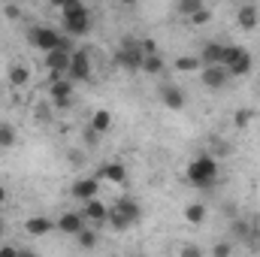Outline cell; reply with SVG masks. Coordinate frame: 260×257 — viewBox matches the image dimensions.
<instances>
[{
  "label": "cell",
  "instance_id": "f35d334b",
  "mask_svg": "<svg viewBox=\"0 0 260 257\" xmlns=\"http://www.w3.org/2000/svg\"><path fill=\"white\" fill-rule=\"evenodd\" d=\"M18 257H40L34 248H18Z\"/></svg>",
  "mask_w": 260,
  "mask_h": 257
},
{
  "label": "cell",
  "instance_id": "d590c367",
  "mask_svg": "<svg viewBox=\"0 0 260 257\" xmlns=\"http://www.w3.org/2000/svg\"><path fill=\"white\" fill-rule=\"evenodd\" d=\"M0 257H18V248L9 245V242H3V245H0Z\"/></svg>",
  "mask_w": 260,
  "mask_h": 257
},
{
  "label": "cell",
  "instance_id": "d4e9b609",
  "mask_svg": "<svg viewBox=\"0 0 260 257\" xmlns=\"http://www.w3.org/2000/svg\"><path fill=\"white\" fill-rule=\"evenodd\" d=\"M106 224H109L112 230H118V233H124V230H130V227H133L127 218H124V215H121V212L115 209V206L109 209V215H106Z\"/></svg>",
  "mask_w": 260,
  "mask_h": 257
},
{
  "label": "cell",
  "instance_id": "f1b7e54d",
  "mask_svg": "<svg viewBox=\"0 0 260 257\" xmlns=\"http://www.w3.org/2000/svg\"><path fill=\"white\" fill-rule=\"evenodd\" d=\"M179 15H185V18H191V15H197L200 9H203V0H179Z\"/></svg>",
  "mask_w": 260,
  "mask_h": 257
},
{
  "label": "cell",
  "instance_id": "4fadbf2b",
  "mask_svg": "<svg viewBox=\"0 0 260 257\" xmlns=\"http://www.w3.org/2000/svg\"><path fill=\"white\" fill-rule=\"evenodd\" d=\"M85 227H88V221L82 218V212H64V215L58 218V230L67 233V236H79Z\"/></svg>",
  "mask_w": 260,
  "mask_h": 257
},
{
  "label": "cell",
  "instance_id": "7402d4cb",
  "mask_svg": "<svg viewBox=\"0 0 260 257\" xmlns=\"http://www.w3.org/2000/svg\"><path fill=\"white\" fill-rule=\"evenodd\" d=\"M242 52H245V46H236V43H230V46H227V43H224V52H221V67H224V70H230V67L242 58Z\"/></svg>",
  "mask_w": 260,
  "mask_h": 257
},
{
  "label": "cell",
  "instance_id": "f546056e",
  "mask_svg": "<svg viewBox=\"0 0 260 257\" xmlns=\"http://www.w3.org/2000/svg\"><path fill=\"white\" fill-rule=\"evenodd\" d=\"M251 121H254V109H236L233 112V124L236 127H248Z\"/></svg>",
  "mask_w": 260,
  "mask_h": 257
},
{
  "label": "cell",
  "instance_id": "30bf717a",
  "mask_svg": "<svg viewBox=\"0 0 260 257\" xmlns=\"http://www.w3.org/2000/svg\"><path fill=\"white\" fill-rule=\"evenodd\" d=\"M70 58H73V55H64V52H58V49L46 55V67H49V79H52V82L67 79V73H70Z\"/></svg>",
  "mask_w": 260,
  "mask_h": 257
},
{
  "label": "cell",
  "instance_id": "83f0119b",
  "mask_svg": "<svg viewBox=\"0 0 260 257\" xmlns=\"http://www.w3.org/2000/svg\"><path fill=\"white\" fill-rule=\"evenodd\" d=\"M167 70V64H164V58L160 55H151V58H145L142 61V73H148V76H160Z\"/></svg>",
  "mask_w": 260,
  "mask_h": 257
},
{
  "label": "cell",
  "instance_id": "5b68a950",
  "mask_svg": "<svg viewBox=\"0 0 260 257\" xmlns=\"http://www.w3.org/2000/svg\"><path fill=\"white\" fill-rule=\"evenodd\" d=\"M58 37H61V30H55V27H49V24H34V27L27 30L30 46L40 49L43 55H49V52L58 49Z\"/></svg>",
  "mask_w": 260,
  "mask_h": 257
},
{
  "label": "cell",
  "instance_id": "277c9868",
  "mask_svg": "<svg viewBox=\"0 0 260 257\" xmlns=\"http://www.w3.org/2000/svg\"><path fill=\"white\" fill-rule=\"evenodd\" d=\"M67 79H70L73 85H76V82H91V79H94V64H91V52H88V49H76V52H73Z\"/></svg>",
  "mask_w": 260,
  "mask_h": 257
},
{
  "label": "cell",
  "instance_id": "836d02e7",
  "mask_svg": "<svg viewBox=\"0 0 260 257\" xmlns=\"http://www.w3.org/2000/svg\"><path fill=\"white\" fill-rule=\"evenodd\" d=\"M179 257H206V251H203L200 245H194V242H188V245H182Z\"/></svg>",
  "mask_w": 260,
  "mask_h": 257
},
{
  "label": "cell",
  "instance_id": "603a6c76",
  "mask_svg": "<svg viewBox=\"0 0 260 257\" xmlns=\"http://www.w3.org/2000/svg\"><path fill=\"white\" fill-rule=\"evenodd\" d=\"M251 67H254V58H251L248 52H242V58L230 67L227 73H230V79H242V76H248V73H251Z\"/></svg>",
  "mask_w": 260,
  "mask_h": 257
},
{
  "label": "cell",
  "instance_id": "ffe728a7",
  "mask_svg": "<svg viewBox=\"0 0 260 257\" xmlns=\"http://www.w3.org/2000/svg\"><path fill=\"white\" fill-rule=\"evenodd\" d=\"M206 218H209V209H206V203H188V206H185V221H188L191 227H200Z\"/></svg>",
  "mask_w": 260,
  "mask_h": 257
},
{
  "label": "cell",
  "instance_id": "ba28073f",
  "mask_svg": "<svg viewBox=\"0 0 260 257\" xmlns=\"http://www.w3.org/2000/svg\"><path fill=\"white\" fill-rule=\"evenodd\" d=\"M70 194L85 206V203L97 200V194H100V179H94V176H82V179H76V182H73Z\"/></svg>",
  "mask_w": 260,
  "mask_h": 257
},
{
  "label": "cell",
  "instance_id": "ab89813d",
  "mask_svg": "<svg viewBox=\"0 0 260 257\" xmlns=\"http://www.w3.org/2000/svg\"><path fill=\"white\" fill-rule=\"evenodd\" d=\"M6 200H9V191H6V188H3V185H0V206H3V203H6Z\"/></svg>",
  "mask_w": 260,
  "mask_h": 257
},
{
  "label": "cell",
  "instance_id": "2e32d148",
  "mask_svg": "<svg viewBox=\"0 0 260 257\" xmlns=\"http://www.w3.org/2000/svg\"><path fill=\"white\" fill-rule=\"evenodd\" d=\"M106 215H109V209H106V203H100V200H91V203L82 206V218H85V221L106 224Z\"/></svg>",
  "mask_w": 260,
  "mask_h": 257
},
{
  "label": "cell",
  "instance_id": "8992f818",
  "mask_svg": "<svg viewBox=\"0 0 260 257\" xmlns=\"http://www.w3.org/2000/svg\"><path fill=\"white\" fill-rule=\"evenodd\" d=\"M61 24H64V30H61V34L73 37V40H76V37H88V34H91V27H94V24H91V9L85 6L82 12L64 15V21H61Z\"/></svg>",
  "mask_w": 260,
  "mask_h": 257
},
{
  "label": "cell",
  "instance_id": "cb8c5ba5",
  "mask_svg": "<svg viewBox=\"0 0 260 257\" xmlns=\"http://www.w3.org/2000/svg\"><path fill=\"white\" fill-rule=\"evenodd\" d=\"M18 142V133L9 121H0V151H9L12 145Z\"/></svg>",
  "mask_w": 260,
  "mask_h": 257
},
{
  "label": "cell",
  "instance_id": "52a82bcc",
  "mask_svg": "<svg viewBox=\"0 0 260 257\" xmlns=\"http://www.w3.org/2000/svg\"><path fill=\"white\" fill-rule=\"evenodd\" d=\"M49 97H52V106L55 109H70L73 106V82L70 79L49 82Z\"/></svg>",
  "mask_w": 260,
  "mask_h": 257
},
{
  "label": "cell",
  "instance_id": "9c48e42d",
  "mask_svg": "<svg viewBox=\"0 0 260 257\" xmlns=\"http://www.w3.org/2000/svg\"><path fill=\"white\" fill-rule=\"evenodd\" d=\"M227 79H230V73L224 70V67H203L200 70V82H203V88H209V91H221L224 85H227Z\"/></svg>",
  "mask_w": 260,
  "mask_h": 257
},
{
  "label": "cell",
  "instance_id": "74e56055",
  "mask_svg": "<svg viewBox=\"0 0 260 257\" xmlns=\"http://www.w3.org/2000/svg\"><path fill=\"white\" fill-rule=\"evenodd\" d=\"M97 139H100V133H94V130L88 127V133H85V142H88V148H94V145H97Z\"/></svg>",
  "mask_w": 260,
  "mask_h": 257
},
{
  "label": "cell",
  "instance_id": "9a60e30c",
  "mask_svg": "<svg viewBox=\"0 0 260 257\" xmlns=\"http://www.w3.org/2000/svg\"><path fill=\"white\" fill-rule=\"evenodd\" d=\"M221 52H224V43L209 40V43H203V52H200L197 58H200V64L203 67H218L221 64Z\"/></svg>",
  "mask_w": 260,
  "mask_h": 257
},
{
  "label": "cell",
  "instance_id": "e575fe53",
  "mask_svg": "<svg viewBox=\"0 0 260 257\" xmlns=\"http://www.w3.org/2000/svg\"><path fill=\"white\" fill-rule=\"evenodd\" d=\"M209 18H212V12H209V9H206V6H203V9H200V12H197V15H191V18H188V21H191V24H206V21H209Z\"/></svg>",
  "mask_w": 260,
  "mask_h": 257
},
{
  "label": "cell",
  "instance_id": "7c38bea8",
  "mask_svg": "<svg viewBox=\"0 0 260 257\" xmlns=\"http://www.w3.org/2000/svg\"><path fill=\"white\" fill-rule=\"evenodd\" d=\"M160 100H164V106L167 109H185V103H188V94H185V88H179V85H164L160 88Z\"/></svg>",
  "mask_w": 260,
  "mask_h": 257
},
{
  "label": "cell",
  "instance_id": "4dcf8cb0",
  "mask_svg": "<svg viewBox=\"0 0 260 257\" xmlns=\"http://www.w3.org/2000/svg\"><path fill=\"white\" fill-rule=\"evenodd\" d=\"M212 257H233V242L230 239H221L212 245Z\"/></svg>",
  "mask_w": 260,
  "mask_h": 257
},
{
  "label": "cell",
  "instance_id": "d6a6232c",
  "mask_svg": "<svg viewBox=\"0 0 260 257\" xmlns=\"http://www.w3.org/2000/svg\"><path fill=\"white\" fill-rule=\"evenodd\" d=\"M139 49H142V55H145V58H151V55H157V43H154L151 37H145V40H139Z\"/></svg>",
  "mask_w": 260,
  "mask_h": 257
},
{
  "label": "cell",
  "instance_id": "484cf974",
  "mask_svg": "<svg viewBox=\"0 0 260 257\" xmlns=\"http://www.w3.org/2000/svg\"><path fill=\"white\" fill-rule=\"evenodd\" d=\"M176 70L179 73H200L203 64H200V58H194V55H182V58H176Z\"/></svg>",
  "mask_w": 260,
  "mask_h": 257
},
{
  "label": "cell",
  "instance_id": "5bb4252c",
  "mask_svg": "<svg viewBox=\"0 0 260 257\" xmlns=\"http://www.w3.org/2000/svg\"><path fill=\"white\" fill-rule=\"evenodd\" d=\"M236 24H239L242 30H254L260 24V9L254 3H242V6L236 9Z\"/></svg>",
  "mask_w": 260,
  "mask_h": 257
},
{
  "label": "cell",
  "instance_id": "7a4b0ae2",
  "mask_svg": "<svg viewBox=\"0 0 260 257\" xmlns=\"http://www.w3.org/2000/svg\"><path fill=\"white\" fill-rule=\"evenodd\" d=\"M233 239L248 248V251H260V218L251 215V218H236L233 221Z\"/></svg>",
  "mask_w": 260,
  "mask_h": 257
},
{
  "label": "cell",
  "instance_id": "44dd1931",
  "mask_svg": "<svg viewBox=\"0 0 260 257\" xmlns=\"http://www.w3.org/2000/svg\"><path fill=\"white\" fill-rule=\"evenodd\" d=\"M109 127H112V112H109V109H97V112L91 115V130L103 136Z\"/></svg>",
  "mask_w": 260,
  "mask_h": 257
},
{
  "label": "cell",
  "instance_id": "6da1fadb",
  "mask_svg": "<svg viewBox=\"0 0 260 257\" xmlns=\"http://www.w3.org/2000/svg\"><path fill=\"white\" fill-rule=\"evenodd\" d=\"M185 173H188V182H191L194 188H200V191H212V188L218 185V160H215L212 154L194 157Z\"/></svg>",
  "mask_w": 260,
  "mask_h": 257
},
{
  "label": "cell",
  "instance_id": "8fae6325",
  "mask_svg": "<svg viewBox=\"0 0 260 257\" xmlns=\"http://www.w3.org/2000/svg\"><path fill=\"white\" fill-rule=\"evenodd\" d=\"M94 179H100V182H112V185H124V182H127V167L118 164V160H109V164H103V167L97 170Z\"/></svg>",
  "mask_w": 260,
  "mask_h": 257
},
{
  "label": "cell",
  "instance_id": "ac0fdd59",
  "mask_svg": "<svg viewBox=\"0 0 260 257\" xmlns=\"http://www.w3.org/2000/svg\"><path fill=\"white\" fill-rule=\"evenodd\" d=\"M24 230H27L30 236H46V233H52V230H55V224H52L49 218H43V215H34V218H27V221H24Z\"/></svg>",
  "mask_w": 260,
  "mask_h": 257
},
{
  "label": "cell",
  "instance_id": "e0dca14e",
  "mask_svg": "<svg viewBox=\"0 0 260 257\" xmlns=\"http://www.w3.org/2000/svg\"><path fill=\"white\" fill-rule=\"evenodd\" d=\"M115 209H118V212L127 218L130 224H139V221H142V206H139L133 197H121V200L115 203Z\"/></svg>",
  "mask_w": 260,
  "mask_h": 257
},
{
  "label": "cell",
  "instance_id": "1f68e13d",
  "mask_svg": "<svg viewBox=\"0 0 260 257\" xmlns=\"http://www.w3.org/2000/svg\"><path fill=\"white\" fill-rule=\"evenodd\" d=\"M58 9H61V15H73V12H82L85 3H82V0H61Z\"/></svg>",
  "mask_w": 260,
  "mask_h": 257
},
{
  "label": "cell",
  "instance_id": "4316f807",
  "mask_svg": "<svg viewBox=\"0 0 260 257\" xmlns=\"http://www.w3.org/2000/svg\"><path fill=\"white\" fill-rule=\"evenodd\" d=\"M76 242H79V248H85V251H94V248H97V230L85 227V230L76 236Z\"/></svg>",
  "mask_w": 260,
  "mask_h": 257
},
{
  "label": "cell",
  "instance_id": "3957f363",
  "mask_svg": "<svg viewBox=\"0 0 260 257\" xmlns=\"http://www.w3.org/2000/svg\"><path fill=\"white\" fill-rule=\"evenodd\" d=\"M115 61H118V67H121V70H127V73L142 70L145 55H142V49H139V40H130V37H124V40H121V46L115 49Z\"/></svg>",
  "mask_w": 260,
  "mask_h": 257
},
{
  "label": "cell",
  "instance_id": "8d00e7d4",
  "mask_svg": "<svg viewBox=\"0 0 260 257\" xmlns=\"http://www.w3.org/2000/svg\"><path fill=\"white\" fill-rule=\"evenodd\" d=\"M3 15L6 18H21V9L18 6H3Z\"/></svg>",
  "mask_w": 260,
  "mask_h": 257
},
{
  "label": "cell",
  "instance_id": "d6986e66",
  "mask_svg": "<svg viewBox=\"0 0 260 257\" xmlns=\"http://www.w3.org/2000/svg\"><path fill=\"white\" fill-rule=\"evenodd\" d=\"M6 79H9V85H12V88H24V85L30 82V67L12 64L9 70H6Z\"/></svg>",
  "mask_w": 260,
  "mask_h": 257
},
{
  "label": "cell",
  "instance_id": "60d3db41",
  "mask_svg": "<svg viewBox=\"0 0 260 257\" xmlns=\"http://www.w3.org/2000/svg\"><path fill=\"white\" fill-rule=\"evenodd\" d=\"M3 233H6V224H3V218H0V239H3Z\"/></svg>",
  "mask_w": 260,
  "mask_h": 257
}]
</instances>
